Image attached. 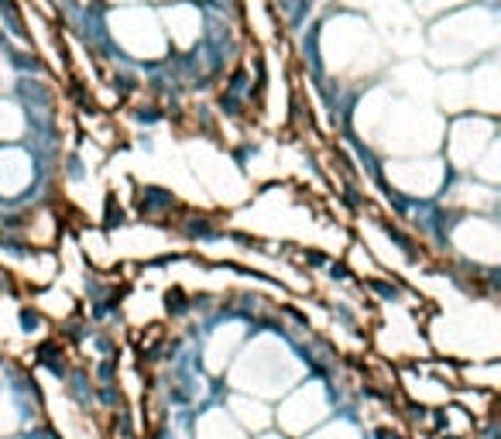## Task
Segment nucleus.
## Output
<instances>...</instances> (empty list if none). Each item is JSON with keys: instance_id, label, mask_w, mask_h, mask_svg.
I'll list each match as a JSON object with an SVG mask.
<instances>
[{"instance_id": "obj_3", "label": "nucleus", "mask_w": 501, "mask_h": 439, "mask_svg": "<svg viewBox=\"0 0 501 439\" xmlns=\"http://www.w3.org/2000/svg\"><path fill=\"white\" fill-rule=\"evenodd\" d=\"M312 439H357V433L340 422V426H330V429H323V433H316Z\"/></svg>"}, {"instance_id": "obj_2", "label": "nucleus", "mask_w": 501, "mask_h": 439, "mask_svg": "<svg viewBox=\"0 0 501 439\" xmlns=\"http://www.w3.org/2000/svg\"><path fill=\"white\" fill-rule=\"evenodd\" d=\"M237 412H233V419L244 422V426H254V429H265L268 426V412H265V405L261 401H248V399H237Z\"/></svg>"}, {"instance_id": "obj_1", "label": "nucleus", "mask_w": 501, "mask_h": 439, "mask_svg": "<svg viewBox=\"0 0 501 439\" xmlns=\"http://www.w3.org/2000/svg\"><path fill=\"white\" fill-rule=\"evenodd\" d=\"M199 439H241V433L227 412H210L199 419Z\"/></svg>"}, {"instance_id": "obj_4", "label": "nucleus", "mask_w": 501, "mask_h": 439, "mask_svg": "<svg viewBox=\"0 0 501 439\" xmlns=\"http://www.w3.org/2000/svg\"><path fill=\"white\" fill-rule=\"evenodd\" d=\"M261 439H278V436H261Z\"/></svg>"}]
</instances>
